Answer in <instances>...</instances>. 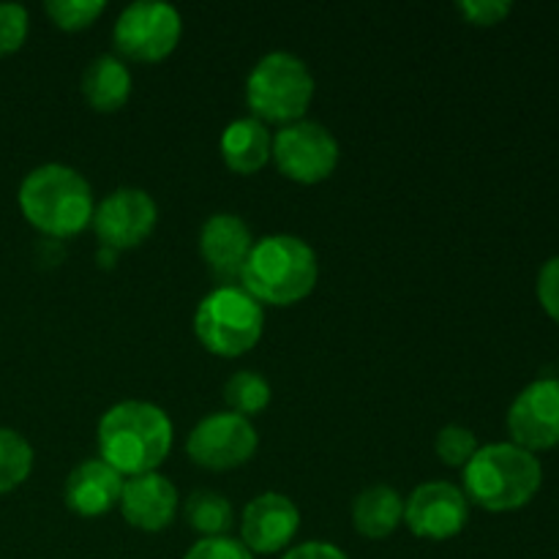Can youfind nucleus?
I'll list each match as a JSON object with an SVG mask.
<instances>
[{
    "mask_svg": "<svg viewBox=\"0 0 559 559\" xmlns=\"http://www.w3.org/2000/svg\"><path fill=\"white\" fill-rule=\"evenodd\" d=\"M173 420L151 402H120L98 420V453L120 475L156 473L173 451Z\"/></svg>",
    "mask_w": 559,
    "mask_h": 559,
    "instance_id": "1",
    "label": "nucleus"
},
{
    "mask_svg": "<svg viewBox=\"0 0 559 559\" xmlns=\"http://www.w3.org/2000/svg\"><path fill=\"white\" fill-rule=\"evenodd\" d=\"M544 484V467L535 453L513 442H491L478 448L464 467V495L491 513L519 511L530 506Z\"/></svg>",
    "mask_w": 559,
    "mask_h": 559,
    "instance_id": "2",
    "label": "nucleus"
},
{
    "mask_svg": "<svg viewBox=\"0 0 559 559\" xmlns=\"http://www.w3.org/2000/svg\"><path fill=\"white\" fill-rule=\"evenodd\" d=\"M320 278L314 249L298 235H265L249 251L240 284L260 304L289 306L304 300Z\"/></svg>",
    "mask_w": 559,
    "mask_h": 559,
    "instance_id": "3",
    "label": "nucleus"
},
{
    "mask_svg": "<svg viewBox=\"0 0 559 559\" xmlns=\"http://www.w3.org/2000/svg\"><path fill=\"white\" fill-rule=\"evenodd\" d=\"M20 207L27 222L52 238H71L93 218L91 183L66 164H41L20 186Z\"/></svg>",
    "mask_w": 559,
    "mask_h": 559,
    "instance_id": "4",
    "label": "nucleus"
},
{
    "mask_svg": "<svg viewBox=\"0 0 559 559\" xmlns=\"http://www.w3.org/2000/svg\"><path fill=\"white\" fill-rule=\"evenodd\" d=\"M246 98L254 118L295 123L314 98V76L298 55L267 52L246 80Z\"/></svg>",
    "mask_w": 559,
    "mask_h": 559,
    "instance_id": "5",
    "label": "nucleus"
},
{
    "mask_svg": "<svg viewBox=\"0 0 559 559\" xmlns=\"http://www.w3.org/2000/svg\"><path fill=\"white\" fill-rule=\"evenodd\" d=\"M262 325H265V311L260 300L233 284H224L205 295L194 314L197 338L211 353L224 355V358H238L249 353L260 342Z\"/></svg>",
    "mask_w": 559,
    "mask_h": 559,
    "instance_id": "6",
    "label": "nucleus"
},
{
    "mask_svg": "<svg viewBox=\"0 0 559 559\" xmlns=\"http://www.w3.org/2000/svg\"><path fill=\"white\" fill-rule=\"evenodd\" d=\"M180 33L183 22L175 5L162 0H134L115 22V47L131 60L156 63L178 47Z\"/></svg>",
    "mask_w": 559,
    "mask_h": 559,
    "instance_id": "7",
    "label": "nucleus"
},
{
    "mask_svg": "<svg viewBox=\"0 0 559 559\" xmlns=\"http://www.w3.org/2000/svg\"><path fill=\"white\" fill-rule=\"evenodd\" d=\"M271 156L276 167L298 183H320L336 169L338 140L317 120H295L273 136Z\"/></svg>",
    "mask_w": 559,
    "mask_h": 559,
    "instance_id": "8",
    "label": "nucleus"
},
{
    "mask_svg": "<svg viewBox=\"0 0 559 559\" xmlns=\"http://www.w3.org/2000/svg\"><path fill=\"white\" fill-rule=\"evenodd\" d=\"M260 437L249 418L238 413L205 415L186 440L191 462L205 469H235L257 453Z\"/></svg>",
    "mask_w": 559,
    "mask_h": 559,
    "instance_id": "9",
    "label": "nucleus"
},
{
    "mask_svg": "<svg viewBox=\"0 0 559 559\" xmlns=\"http://www.w3.org/2000/svg\"><path fill=\"white\" fill-rule=\"evenodd\" d=\"M508 431L513 445L524 451H551L559 448V380L540 377L530 382L508 409Z\"/></svg>",
    "mask_w": 559,
    "mask_h": 559,
    "instance_id": "10",
    "label": "nucleus"
},
{
    "mask_svg": "<svg viewBox=\"0 0 559 559\" xmlns=\"http://www.w3.org/2000/svg\"><path fill=\"white\" fill-rule=\"evenodd\" d=\"M158 218V207L153 197L145 189H126L112 191L102 200V205L93 207V229H96L98 240L107 249H134L140 246L147 235L153 233Z\"/></svg>",
    "mask_w": 559,
    "mask_h": 559,
    "instance_id": "11",
    "label": "nucleus"
},
{
    "mask_svg": "<svg viewBox=\"0 0 559 559\" xmlns=\"http://www.w3.org/2000/svg\"><path fill=\"white\" fill-rule=\"evenodd\" d=\"M404 522L418 538L448 540L467 527L469 500L448 480H426L404 502Z\"/></svg>",
    "mask_w": 559,
    "mask_h": 559,
    "instance_id": "12",
    "label": "nucleus"
},
{
    "mask_svg": "<svg viewBox=\"0 0 559 559\" xmlns=\"http://www.w3.org/2000/svg\"><path fill=\"white\" fill-rule=\"evenodd\" d=\"M300 527V511L287 495L265 491L246 506L240 519V540L251 555H276L293 544Z\"/></svg>",
    "mask_w": 559,
    "mask_h": 559,
    "instance_id": "13",
    "label": "nucleus"
},
{
    "mask_svg": "<svg viewBox=\"0 0 559 559\" xmlns=\"http://www.w3.org/2000/svg\"><path fill=\"white\" fill-rule=\"evenodd\" d=\"M178 489L173 480L158 473L134 475L123 484L120 491V513L126 522L145 533H162L169 527L178 511Z\"/></svg>",
    "mask_w": 559,
    "mask_h": 559,
    "instance_id": "14",
    "label": "nucleus"
},
{
    "mask_svg": "<svg viewBox=\"0 0 559 559\" xmlns=\"http://www.w3.org/2000/svg\"><path fill=\"white\" fill-rule=\"evenodd\" d=\"M254 246L249 224L235 213H213L200 233L202 260L222 282H235L240 278L249 251Z\"/></svg>",
    "mask_w": 559,
    "mask_h": 559,
    "instance_id": "15",
    "label": "nucleus"
},
{
    "mask_svg": "<svg viewBox=\"0 0 559 559\" xmlns=\"http://www.w3.org/2000/svg\"><path fill=\"white\" fill-rule=\"evenodd\" d=\"M123 475L109 467L104 459H87L76 464L66 478V506L80 516H102L120 502Z\"/></svg>",
    "mask_w": 559,
    "mask_h": 559,
    "instance_id": "16",
    "label": "nucleus"
},
{
    "mask_svg": "<svg viewBox=\"0 0 559 559\" xmlns=\"http://www.w3.org/2000/svg\"><path fill=\"white\" fill-rule=\"evenodd\" d=\"M273 136L260 118H238L224 129L222 156L229 169L240 175H251L265 167L271 158Z\"/></svg>",
    "mask_w": 559,
    "mask_h": 559,
    "instance_id": "17",
    "label": "nucleus"
},
{
    "mask_svg": "<svg viewBox=\"0 0 559 559\" xmlns=\"http://www.w3.org/2000/svg\"><path fill=\"white\" fill-rule=\"evenodd\" d=\"M404 522V500L393 486L374 484L353 502V524L364 538L382 540Z\"/></svg>",
    "mask_w": 559,
    "mask_h": 559,
    "instance_id": "18",
    "label": "nucleus"
},
{
    "mask_svg": "<svg viewBox=\"0 0 559 559\" xmlns=\"http://www.w3.org/2000/svg\"><path fill=\"white\" fill-rule=\"evenodd\" d=\"M82 96L98 112H115L131 96V71L115 55H98L82 74Z\"/></svg>",
    "mask_w": 559,
    "mask_h": 559,
    "instance_id": "19",
    "label": "nucleus"
},
{
    "mask_svg": "<svg viewBox=\"0 0 559 559\" xmlns=\"http://www.w3.org/2000/svg\"><path fill=\"white\" fill-rule=\"evenodd\" d=\"M183 516L191 530L202 535V538H218L227 535L233 527V506L224 495L211 489H197L186 497Z\"/></svg>",
    "mask_w": 559,
    "mask_h": 559,
    "instance_id": "20",
    "label": "nucleus"
},
{
    "mask_svg": "<svg viewBox=\"0 0 559 559\" xmlns=\"http://www.w3.org/2000/svg\"><path fill=\"white\" fill-rule=\"evenodd\" d=\"M224 402L229 404V413H238L243 418L262 413L271 404V382L254 369L235 371L224 385Z\"/></svg>",
    "mask_w": 559,
    "mask_h": 559,
    "instance_id": "21",
    "label": "nucleus"
},
{
    "mask_svg": "<svg viewBox=\"0 0 559 559\" xmlns=\"http://www.w3.org/2000/svg\"><path fill=\"white\" fill-rule=\"evenodd\" d=\"M33 469V448L20 431L0 429V495L14 491Z\"/></svg>",
    "mask_w": 559,
    "mask_h": 559,
    "instance_id": "22",
    "label": "nucleus"
},
{
    "mask_svg": "<svg viewBox=\"0 0 559 559\" xmlns=\"http://www.w3.org/2000/svg\"><path fill=\"white\" fill-rule=\"evenodd\" d=\"M478 437H475L473 429H467V426H459V424H451L445 426V429H440V435H437L435 440V451L437 456L442 459V464H448V467H467L469 459L478 453Z\"/></svg>",
    "mask_w": 559,
    "mask_h": 559,
    "instance_id": "23",
    "label": "nucleus"
},
{
    "mask_svg": "<svg viewBox=\"0 0 559 559\" xmlns=\"http://www.w3.org/2000/svg\"><path fill=\"white\" fill-rule=\"evenodd\" d=\"M104 11V0H47V14L63 31H82Z\"/></svg>",
    "mask_w": 559,
    "mask_h": 559,
    "instance_id": "24",
    "label": "nucleus"
},
{
    "mask_svg": "<svg viewBox=\"0 0 559 559\" xmlns=\"http://www.w3.org/2000/svg\"><path fill=\"white\" fill-rule=\"evenodd\" d=\"M27 38V9L20 3H0V58L16 52Z\"/></svg>",
    "mask_w": 559,
    "mask_h": 559,
    "instance_id": "25",
    "label": "nucleus"
},
{
    "mask_svg": "<svg viewBox=\"0 0 559 559\" xmlns=\"http://www.w3.org/2000/svg\"><path fill=\"white\" fill-rule=\"evenodd\" d=\"M183 559H254L243 540H235L229 535H218V538H202L186 551Z\"/></svg>",
    "mask_w": 559,
    "mask_h": 559,
    "instance_id": "26",
    "label": "nucleus"
},
{
    "mask_svg": "<svg viewBox=\"0 0 559 559\" xmlns=\"http://www.w3.org/2000/svg\"><path fill=\"white\" fill-rule=\"evenodd\" d=\"M535 293H538L546 314L559 322V254L544 262V267L538 271V282H535Z\"/></svg>",
    "mask_w": 559,
    "mask_h": 559,
    "instance_id": "27",
    "label": "nucleus"
},
{
    "mask_svg": "<svg viewBox=\"0 0 559 559\" xmlns=\"http://www.w3.org/2000/svg\"><path fill=\"white\" fill-rule=\"evenodd\" d=\"M459 11L467 16L473 25H497L513 11L511 0H462Z\"/></svg>",
    "mask_w": 559,
    "mask_h": 559,
    "instance_id": "28",
    "label": "nucleus"
},
{
    "mask_svg": "<svg viewBox=\"0 0 559 559\" xmlns=\"http://www.w3.org/2000/svg\"><path fill=\"white\" fill-rule=\"evenodd\" d=\"M282 559H349L338 546L322 544V540H309V544H300L295 549H289Z\"/></svg>",
    "mask_w": 559,
    "mask_h": 559,
    "instance_id": "29",
    "label": "nucleus"
}]
</instances>
